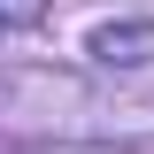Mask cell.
I'll return each instance as SVG.
<instances>
[{
    "label": "cell",
    "instance_id": "obj_1",
    "mask_svg": "<svg viewBox=\"0 0 154 154\" xmlns=\"http://www.w3.org/2000/svg\"><path fill=\"white\" fill-rule=\"evenodd\" d=\"M93 62L100 69H139V62H154V23H100L93 31Z\"/></svg>",
    "mask_w": 154,
    "mask_h": 154
}]
</instances>
